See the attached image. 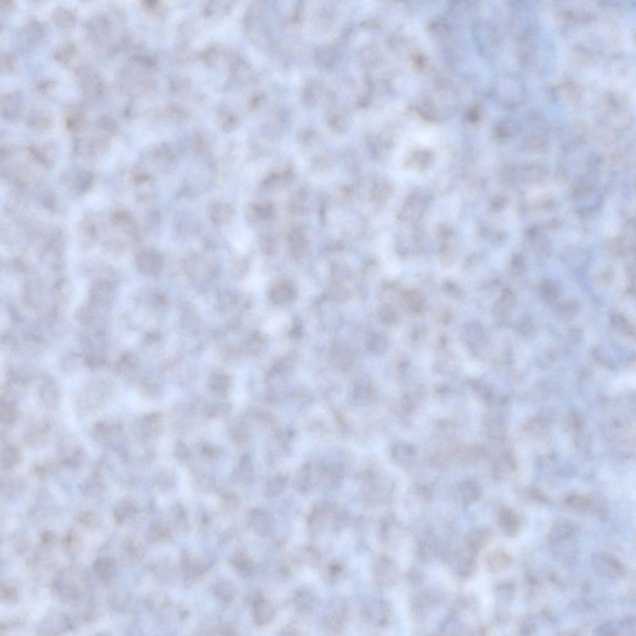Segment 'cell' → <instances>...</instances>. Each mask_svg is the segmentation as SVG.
I'll return each mask as SVG.
<instances>
[{"instance_id": "1", "label": "cell", "mask_w": 636, "mask_h": 636, "mask_svg": "<svg viewBox=\"0 0 636 636\" xmlns=\"http://www.w3.org/2000/svg\"><path fill=\"white\" fill-rule=\"evenodd\" d=\"M591 560L594 569L600 576L611 580H619L625 574L626 570L623 563L609 554H593Z\"/></svg>"}, {"instance_id": "2", "label": "cell", "mask_w": 636, "mask_h": 636, "mask_svg": "<svg viewBox=\"0 0 636 636\" xmlns=\"http://www.w3.org/2000/svg\"><path fill=\"white\" fill-rule=\"evenodd\" d=\"M347 610V603L343 598H333L329 603L323 618L327 630L332 633L340 632L344 624Z\"/></svg>"}, {"instance_id": "3", "label": "cell", "mask_w": 636, "mask_h": 636, "mask_svg": "<svg viewBox=\"0 0 636 636\" xmlns=\"http://www.w3.org/2000/svg\"><path fill=\"white\" fill-rule=\"evenodd\" d=\"M317 475L320 480L331 490H337L344 479V469L339 464H321L318 466Z\"/></svg>"}, {"instance_id": "4", "label": "cell", "mask_w": 636, "mask_h": 636, "mask_svg": "<svg viewBox=\"0 0 636 636\" xmlns=\"http://www.w3.org/2000/svg\"><path fill=\"white\" fill-rule=\"evenodd\" d=\"M576 532V528L572 522L562 521L555 524L549 534V541L554 548L567 546Z\"/></svg>"}, {"instance_id": "5", "label": "cell", "mask_w": 636, "mask_h": 636, "mask_svg": "<svg viewBox=\"0 0 636 636\" xmlns=\"http://www.w3.org/2000/svg\"><path fill=\"white\" fill-rule=\"evenodd\" d=\"M296 295L295 287L287 280H280L275 283L271 287L269 292L271 301L278 305H286L292 302Z\"/></svg>"}, {"instance_id": "6", "label": "cell", "mask_w": 636, "mask_h": 636, "mask_svg": "<svg viewBox=\"0 0 636 636\" xmlns=\"http://www.w3.org/2000/svg\"><path fill=\"white\" fill-rule=\"evenodd\" d=\"M329 357L332 364L342 371L347 370L354 362V355L346 344L336 342L331 345Z\"/></svg>"}, {"instance_id": "7", "label": "cell", "mask_w": 636, "mask_h": 636, "mask_svg": "<svg viewBox=\"0 0 636 636\" xmlns=\"http://www.w3.org/2000/svg\"><path fill=\"white\" fill-rule=\"evenodd\" d=\"M80 80L84 93L89 98L101 97L104 86L99 77L87 68L79 70Z\"/></svg>"}, {"instance_id": "8", "label": "cell", "mask_w": 636, "mask_h": 636, "mask_svg": "<svg viewBox=\"0 0 636 636\" xmlns=\"http://www.w3.org/2000/svg\"><path fill=\"white\" fill-rule=\"evenodd\" d=\"M254 618L258 626L266 625L272 621L274 615L272 605L261 594H257L253 600Z\"/></svg>"}, {"instance_id": "9", "label": "cell", "mask_w": 636, "mask_h": 636, "mask_svg": "<svg viewBox=\"0 0 636 636\" xmlns=\"http://www.w3.org/2000/svg\"><path fill=\"white\" fill-rule=\"evenodd\" d=\"M498 523L501 529L508 535H514L521 527V520L515 512L508 507H502L498 515Z\"/></svg>"}, {"instance_id": "10", "label": "cell", "mask_w": 636, "mask_h": 636, "mask_svg": "<svg viewBox=\"0 0 636 636\" xmlns=\"http://www.w3.org/2000/svg\"><path fill=\"white\" fill-rule=\"evenodd\" d=\"M490 537V531L483 527L472 528L467 532L465 537L466 546L472 553H476L480 551L487 544Z\"/></svg>"}, {"instance_id": "11", "label": "cell", "mask_w": 636, "mask_h": 636, "mask_svg": "<svg viewBox=\"0 0 636 636\" xmlns=\"http://www.w3.org/2000/svg\"><path fill=\"white\" fill-rule=\"evenodd\" d=\"M313 471L312 464L306 462L301 465L294 478V486L297 492L305 495L309 493L313 486Z\"/></svg>"}, {"instance_id": "12", "label": "cell", "mask_w": 636, "mask_h": 636, "mask_svg": "<svg viewBox=\"0 0 636 636\" xmlns=\"http://www.w3.org/2000/svg\"><path fill=\"white\" fill-rule=\"evenodd\" d=\"M333 511V507L329 503H322L318 504L308 518V525L313 530H318L322 529L326 525L331 512Z\"/></svg>"}, {"instance_id": "13", "label": "cell", "mask_w": 636, "mask_h": 636, "mask_svg": "<svg viewBox=\"0 0 636 636\" xmlns=\"http://www.w3.org/2000/svg\"><path fill=\"white\" fill-rule=\"evenodd\" d=\"M511 562V556L503 549H497L491 552L486 558L488 569L495 573L506 570Z\"/></svg>"}, {"instance_id": "14", "label": "cell", "mask_w": 636, "mask_h": 636, "mask_svg": "<svg viewBox=\"0 0 636 636\" xmlns=\"http://www.w3.org/2000/svg\"><path fill=\"white\" fill-rule=\"evenodd\" d=\"M273 516L269 511L262 508L254 509L251 513V524L256 532L265 534L273 525Z\"/></svg>"}, {"instance_id": "15", "label": "cell", "mask_w": 636, "mask_h": 636, "mask_svg": "<svg viewBox=\"0 0 636 636\" xmlns=\"http://www.w3.org/2000/svg\"><path fill=\"white\" fill-rule=\"evenodd\" d=\"M23 100L20 93L14 92L7 95L2 100L1 111L4 118L14 119L22 112Z\"/></svg>"}, {"instance_id": "16", "label": "cell", "mask_w": 636, "mask_h": 636, "mask_svg": "<svg viewBox=\"0 0 636 636\" xmlns=\"http://www.w3.org/2000/svg\"><path fill=\"white\" fill-rule=\"evenodd\" d=\"M137 265L142 272L156 274L162 268V259L157 252H142L137 257Z\"/></svg>"}, {"instance_id": "17", "label": "cell", "mask_w": 636, "mask_h": 636, "mask_svg": "<svg viewBox=\"0 0 636 636\" xmlns=\"http://www.w3.org/2000/svg\"><path fill=\"white\" fill-rule=\"evenodd\" d=\"M293 602L297 611L308 612L312 611L316 603L314 594L309 589L301 588L294 592Z\"/></svg>"}, {"instance_id": "18", "label": "cell", "mask_w": 636, "mask_h": 636, "mask_svg": "<svg viewBox=\"0 0 636 636\" xmlns=\"http://www.w3.org/2000/svg\"><path fill=\"white\" fill-rule=\"evenodd\" d=\"M373 385L369 378L363 376L358 378L353 387L352 396L359 403L369 400L373 395Z\"/></svg>"}, {"instance_id": "19", "label": "cell", "mask_w": 636, "mask_h": 636, "mask_svg": "<svg viewBox=\"0 0 636 636\" xmlns=\"http://www.w3.org/2000/svg\"><path fill=\"white\" fill-rule=\"evenodd\" d=\"M88 31L93 38L100 39L109 34L110 22L104 16L98 15L89 22Z\"/></svg>"}, {"instance_id": "20", "label": "cell", "mask_w": 636, "mask_h": 636, "mask_svg": "<svg viewBox=\"0 0 636 636\" xmlns=\"http://www.w3.org/2000/svg\"><path fill=\"white\" fill-rule=\"evenodd\" d=\"M351 297L350 290L343 283L332 282L326 292V298L331 302L343 303Z\"/></svg>"}, {"instance_id": "21", "label": "cell", "mask_w": 636, "mask_h": 636, "mask_svg": "<svg viewBox=\"0 0 636 636\" xmlns=\"http://www.w3.org/2000/svg\"><path fill=\"white\" fill-rule=\"evenodd\" d=\"M53 21L58 26L69 27L76 23V17L72 11L63 8H58L53 11Z\"/></svg>"}, {"instance_id": "22", "label": "cell", "mask_w": 636, "mask_h": 636, "mask_svg": "<svg viewBox=\"0 0 636 636\" xmlns=\"http://www.w3.org/2000/svg\"><path fill=\"white\" fill-rule=\"evenodd\" d=\"M566 504L574 510L586 513L590 511V500L585 499L581 495H572L565 500Z\"/></svg>"}, {"instance_id": "23", "label": "cell", "mask_w": 636, "mask_h": 636, "mask_svg": "<svg viewBox=\"0 0 636 636\" xmlns=\"http://www.w3.org/2000/svg\"><path fill=\"white\" fill-rule=\"evenodd\" d=\"M621 621H608L601 623L595 628V635L618 636L621 633Z\"/></svg>"}, {"instance_id": "24", "label": "cell", "mask_w": 636, "mask_h": 636, "mask_svg": "<svg viewBox=\"0 0 636 636\" xmlns=\"http://www.w3.org/2000/svg\"><path fill=\"white\" fill-rule=\"evenodd\" d=\"M286 485V480L284 477L276 476L270 479L266 485V492L268 497H278L282 494Z\"/></svg>"}, {"instance_id": "25", "label": "cell", "mask_w": 636, "mask_h": 636, "mask_svg": "<svg viewBox=\"0 0 636 636\" xmlns=\"http://www.w3.org/2000/svg\"><path fill=\"white\" fill-rule=\"evenodd\" d=\"M579 310V303L577 301L570 300L562 304L558 308V312L561 318L568 320L576 317Z\"/></svg>"}, {"instance_id": "26", "label": "cell", "mask_w": 636, "mask_h": 636, "mask_svg": "<svg viewBox=\"0 0 636 636\" xmlns=\"http://www.w3.org/2000/svg\"><path fill=\"white\" fill-rule=\"evenodd\" d=\"M460 492L461 493L463 500L466 503L474 501L479 495L478 490L476 484L470 481L460 485Z\"/></svg>"}, {"instance_id": "27", "label": "cell", "mask_w": 636, "mask_h": 636, "mask_svg": "<svg viewBox=\"0 0 636 636\" xmlns=\"http://www.w3.org/2000/svg\"><path fill=\"white\" fill-rule=\"evenodd\" d=\"M230 385V378L225 375L217 374L212 376L210 381V386L212 391L224 392L229 389Z\"/></svg>"}, {"instance_id": "28", "label": "cell", "mask_w": 636, "mask_h": 636, "mask_svg": "<svg viewBox=\"0 0 636 636\" xmlns=\"http://www.w3.org/2000/svg\"><path fill=\"white\" fill-rule=\"evenodd\" d=\"M75 51V46L71 44H65L64 45L60 46L56 49L54 52V58L56 60L62 63H66L71 60L73 57Z\"/></svg>"}, {"instance_id": "29", "label": "cell", "mask_w": 636, "mask_h": 636, "mask_svg": "<svg viewBox=\"0 0 636 636\" xmlns=\"http://www.w3.org/2000/svg\"><path fill=\"white\" fill-rule=\"evenodd\" d=\"M233 563L240 572L245 574H251L253 570L254 565L252 561L242 554L236 555L233 558Z\"/></svg>"}, {"instance_id": "30", "label": "cell", "mask_w": 636, "mask_h": 636, "mask_svg": "<svg viewBox=\"0 0 636 636\" xmlns=\"http://www.w3.org/2000/svg\"><path fill=\"white\" fill-rule=\"evenodd\" d=\"M497 595L505 601H510L515 593V585L511 582H503L497 586Z\"/></svg>"}, {"instance_id": "31", "label": "cell", "mask_w": 636, "mask_h": 636, "mask_svg": "<svg viewBox=\"0 0 636 636\" xmlns=\"http://www.w3.org/2000/svg\"><path fill=\"white\" fill-rule=\"evenodd\" d=\"M541 296L547 301H553L557 298L558 292L556 287L548 281L542 283L540 287Z\"/></svg>"}, {"instance_id": "32", "label": "cell", "mask_w": 636, "mask_h": 636, "mask_svg": "<svg viewBox=\"0 0 636 636\" xmlns=\"http://www.w3.org/2000/svg\"><path fill=\"white\" fill-rule=\"evenodd\" d=\"M333 528L336 531L341 530L347 525L349 520V515L343 510L334 511L333 514Z\"/></svg>"}, {"instance_id": "33", "label": "cell", "mask_w": 636, "mask_h": 636, "mask_svg": "<svg viewBox=\"0 0 636 636\" xmlns=\"http://www.w3.org/2000/svg\"><path fill=\"white\" fill-rule=\"evenodd\" d=\"M25 32L29 40L34 41L41 39L44 34L43 27L39 23L36 22H32L27 25Z\"/></svg>"}, {"instance_id": "34", "label": "cell", "mask_w": 636, "mask_h": 636, "mask_svg": "<svg viewBox=\"0 0 636 636\" xmlns=\"http://www.w3.org/2000/svg\"><path fill=\"white\" fill-rule=\"evenodd\" d=\"M20 451L15 448L10 447L6 449L2 458V460L4 461V465L11 467L16 464L20 459Z\"/></svg>"}, {"instance_id": "35", "label": "cell", "mask_w": 636, "mask_h": 636, "mask_svg": "<svg viewBox=\"0 0 636 636\" xmlns=\"http://www.w3.org/2000/svg\"><path fill=\"white\" fill-rule=\"evenodd\" d=\"M215 593L217 597L224 601H231L234 597V591L230 584L221 583L216 587Z\"/></svg>"}, {"instance_id": "36", "label": "cell", "mask_w": 636, "mask_h": 636, "mask_svg": "<svg viewBox=\"0 0 636 636\" xmlns=\"http://www.w3.org/2000/svg\"><path fill=\"white\" fill-rule=\"evenodd\" d=\"M239 470L243 476H251L254 470L253 461L249 454L243 455L239 462Z\"/></svg>"}, {"instance_id": "37", "label": "cell", "mask_w": 636, "mask_h": 636, "mask_svg": "<svg viewBox=\"0 0 636 636\" xmlns=\"http://www.w3.org/2000/svg\"><path fill=\"white\" fill-rule=\"evenodd\" d=\"M67 125L70 130L77 131L84 128L85 126V120L83 114L76 113L70 116L67 120Z\"/></svg>"}, {"instance_id": "38", "label": "cell", "mask_w": 636, "mask_h": 636, "mask_svg": "<svg viewBox=\"0 0 636 636\" xmlns=\"http://www.w3.org/2000/svg\"><path fill=\"white\" fill-rule=\"evenodd\" d=\"M160 416L158 414H152L146 416L144 420V425L146 431L150 432H155L160 425Z\"/></svg>"}, {"instance_id": "39", "label": "cell", "mask_w": 636, "mask_h": 636, "mask_svg": "<svg viewBox=\"0 0 636 636\" xmlns=\"http://www.w3.org/2000/svg\"><path fill=\"white\" fill-rule=\"evenodd\" d=\"M611 319L612 324L613 325L615 328L621 332H624L626 333H630L631 327L625 318L622 317L621 315H615L612 316Z\"/></svg>"}, {"instance_id": "40", "label": "cell", "mask_w": 636, "mask_h": 636, "mask_svg": "<svg viewBox=\"0 0 636 636\" xmlns=\"http://www.w3.org/2000/svg\"><path fill=\"white\" fill-rule=\"evenodd\" d=\"M385 347V341L382 337L380 336H374L371 337L370 341L368 343L369 349L372 352H380L382 351Z\"/></svg>"}, {"instance_id": "41", "label": "cell", "mask_w": 636, "mask_h": 636, "mask_svg": "<svg viewBox=\"0 0 636 636\" xmlns=\"http://www.w3.org/2000/svg\"><path fill=\"white\" fill-rule=\"evenodd\" d=\"M174 454L178 459L184 460L190 457V452L187 446L182 442H177L175 444Z\"/></svg>"}, {"instance_id": "42", "label": "cell", "mask_w": 636, "mask_h": 636, "mask_svg": "<svg viewBox=\"0 0 636 636\" xmlns=\"http://www.w3.org/2000/svg\"><path fill=\"white\" fill-rule=\"evenodd\" d=\"M15 57L10 53H6L1 56V69L4 72L11 71L15 68Z\"/></svg>"}, {"instance_id": "43", "label": "cell", "mask_w": 636, "mask_h": 636, "mask_svg": "<svg viewBox=\"0 0 636 636\" xmlns=\"http://www.w3.org/2000/svg\"><path fill=\"white\" fill-rule=\"evenodd\" d=\"M98 126L102 130L107 131V132H114L115 131L116 125L113 119L110 117L107 116H102L99 119L98 122Z\"/></svg>"}, {"instance_id": "44", "label": "cell", "mask_w": 636, "mask_h": 636, "mask_svg": "<svg viewBox=\"0 0 636 636\" xmlns=\"http://www.w3.org/2000/svg\"><path fill=\"white\" fill-rule=\"evenodd\" d=\"M92 182V176L90 173L83 172L78 177V186L81 190H88Z\"/></svg>"}, {"instance_id": "45", "label": "cell", "mask_w": 636, "mask_h": 636, "mask_svg": "<svg viewBox=\"0 0 636 636\" xmlns=\"http://www.w3.org/2000/svg\"><path fill=\"white\" fill-rule=\"evenodd\" d=\"M29 124L34 126H44L48 125L49 123V118L48 116L44 114L34 113L31 116H29Z\"/></svg>"}, {"instance_id": "46", "label": "cell", "mask_w": 636, "mask_h": 636, "mask_svg": "<svg viewBox=\"0 0 636 636\" xmlns=\"http://www.w3.org/2000/svg\"><path fill=\"white\" fill-rule=\"evenodd\" d=\"M621 630L624 632L631 633L635 631L636 619L635 616H629L621 621Z\"/></svg>"}, {"instance_id": "47", "label": "cell", "mask_w": 636, "mask_h": 636, "mask_svg": "<svg viewBox=\"0 0 636 636\" xmlns=\"http://www.w3.org/2000/svg\"><path fill=\"white\" fill-rule=\"evenodd\" d=\"M536 630V628L534 624L530 622H526L524 623L520 627V635L523 636H530L534 635Z\"/></svg>"}, {"instance_id": "48", "label": "cell", "mask_w": 636, "mask_h": 636, "mask_svg": "<svg viewBox=\"0 0 636 636\" xmlns=\"http://www.w3.org/2000/svg\"><path fill=\"white\" fill-rule=\"evenodd\" d=\"M223 502L226 506L235 507L238 504V500L235 495L232 494H226L223 497Z\"/></svg>"}, {"instance_id": "49", "label": "cell", "mask_w": 636, "mask_h": 636, "mask_svg": "<svg viewBox=\"0 0 636 636\" xmlns=\"http://www.w3.org/2000/svg\"><path fill=\"white\" fill-rule=\"evenodd\" d=\"M329 573L331 577H338L343 571V566L338 563H332L328 568Z\"/></svg>"}, {"instance_id": "50", "label": "cell", "mask_w": 636, "mask_h": 636, "mask_svg": "<svg viewBox=\"0 0 636 636\" xmlns=\"http://www.w3.org/2000/svg\"><path fill=\"white\" fill-rule=\"evenodd\" d=\"M216 448L212 446H206L202 449V454L206 457L211 458L216 455Z\"/></svg>"}, {"instance_id": "51", "label": "cell", "mask_w": 636, "mask_h": 636, "mask_svg": "<svg viewBox=\"0 0 636 636\" xmlns=\"http://www.w3.org/2000/svg\"><path fill=\"white\" fill-rule=\"evenodd\" d=\"M278 635L280 636H296L298 635L299 633L295 628L289 626L283 628L282 630L279 631V633H278Z\"/></svg>"}, {"instance_id": "52", "label": "cell", "mask_w": 636, "mask_h": 636, "mask_svg": "<svg viewBox=\"0 0 636 636\" xmlns=\"http://www.w3.org/2000/svg\"><path fill=\"white\" fill-rule=\"evenodd\" d=\"M301 334V327L299 326V325H296L295 326L293 327V329H292V330L291 331V335L292 337V338H299V337L300 336Z\"/></svg>"}, {"instance_id": "53", "label": "cell", "mask_w": 636, "mask_h": 636, "mask_svg": "<svg viewBox=\"0 0 636 636\" xmlns=\"http://www.w3.org/2000/svg\"><path fill=\"white\" fill-rule=\"evenodd\" d=\"M544 616L546 619H548V620L551 622V623H556V617L552 613L551 611H549V610H546V611H544Z\"/></svg>"}, {"instance_id": "54", "label": "cell", "mask_w": 636, "mask_h": 636, "mask_svg": "<svg viewBox=\"0 0 636 636\" xmlns=\"http://www.w3.org/2000/svg\"><path fill=\"white\" fill-rule=\"evenodd\" d=\"M13 6V4H12V3H11V2H10V1H1V9H9V8L11 9V6Z\"/></svg>"}]
</instances>
